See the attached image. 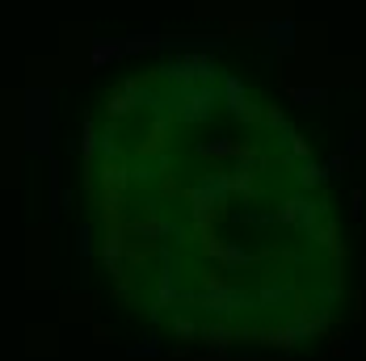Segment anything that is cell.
<instances>
[{"instance_id":"6da1fadb","label":"cell","mask_w":366,"mask_h":361,"mask_svg":"<svg viewBox=\"0 0 366 361\" xmlns=\"http://www.w3.org/2000/svg\"><path fill=\"white\" fill-rule=\"evenodd\" d=\"M320 214H324V206L308 202V198H295V202L282 206V223H295V227H304V232H312V227L320 223Z\"/></svg>"},{"instance_id":"7a4b0ae2","label":"cell","mask_w":366,"mask_h":361,"mask_svg":"<svg viewBox=\"0 0 366 361\" xmlns=\"http://www.w3.org/2000/svg\"><path fill=\"white\" fill-rule=\"evenodd\" d=\"M164 76L169 80H207V76H215V68L207 59H181V63H169Z\"/></svg>"},{"instance_id":"3957f363","label":"cell","mask_w":366,"mask_h":361,"mask_svg":"<svg viewBox=\"0 0 366 361\" xmlns=\"http://www.w3.org/2000/svg\"><path fill=\"white\" fill-rule=\"evenodd\" d=\"M227 110L236 114V118H249V122H261V110L249 101V92L236 84V80H227Z\"/></svg>"},{"instance_id":"277c9868","label":"cell","mask_w":366,"mask_h":361,"mask_svg":"<svg viewBox=\"0 0 366 361\" xmlns=\"http://www.w3.org/2000/svg\"><path fill=\"white\" fill-rule=\"evenodd\" d=\"M203 340H207L211 349H227L231 340H236V332H231V327H223V323H211L207 332H203Z\"/></svg>"},{"instance_id":"5b68a950","label":"cell","mask_w":366,"mask_h":361,"mask_svg":"<svg viewBox=\"0 0 366 361\" xmlns=\"http://www.w3.org/2000/svg\"><path fill=\"white\" fill-rule=\"evenodd\" d=\"M173 294H177L173 269H164V273H160V290H156V307H169V303H173Z\"/></svg>"},{"instance_id":"8992f818","label":"cell","mask_w":366,"mask_h":361,"mask_svg":"<svg viewBox=\"0 0 366 361\" xmlns=\"http://www.w3.org/2000/svg\"><path fill=\"white\" fill-rule=\"evenodd\" d=\"M198 151H203L207 160H211V155H215V160H227V155H236L240 147H236V143H227V139H215V143H203Z\"/></svg>"},{"instance_id":"52a82bcc","label":"cell","mask_w":366,"mask_h":361,"mask_svg":"<svg viewBox=\"0 0 366 361\" xmlns=\"http://www.w3.org/2000/svg\"><path fill=\"white\" fill-rule=\"evenodd\" d=\"M324 177H328V173L320 169V164H304V169L295 173V181H299V185H308V189H312V185H320Z\"/></svg>"},{"instance_id":"ba28073f","label":"cell","mask_w":366,"mask_h":361,"mask_svg":"<svg viewBox=\"0 0 366 361\" xmlns=\"http://www.w3.org/2000/svg\"><path fill=\"white\" fill-rule=\"evenodd\" d=\"M173 332H177V336H185V340H194V336H198V327H194V319L173 315Z\"/></svg>"}]
</instances>
